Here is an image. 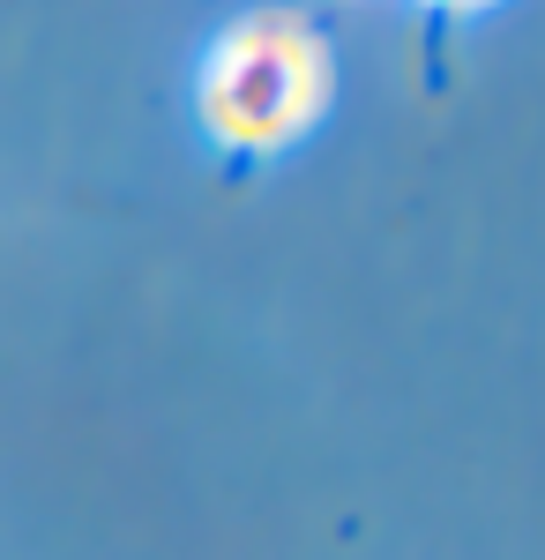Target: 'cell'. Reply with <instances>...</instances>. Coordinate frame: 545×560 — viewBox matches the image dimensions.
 Listing matches in <instances>:
<instances>
[{"mask_svg":"<svg viewBox=\"0 0 545 560\" xmlns=\"http://www.w3.org/2000/svg\"><path fill=\"white\" fill-rule=\"evenodd\" d=\"M195 113L210 142L240 158H277L329 113V45L292 8L224 23L195 75Z\"/></svg>","mask_w":545,"mask_h":560,"instance_id":"obj_1","label":"cell"},{"mask_svg":"<svg viewBox=\"0 0 545 560\" xmlns=\"http://www.w3.org/2000/svg\"><path fill=\"white\" fill-rule=\"evenodd\" d=\"M426 8H449V15H471V8H494V0H426Z\"/></svg>","mask_w":545,"mask_h":560,"instance_id":"obj_2","label":"cell"}]
</instances>
